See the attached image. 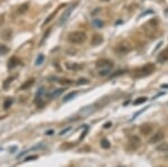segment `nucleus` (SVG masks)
Segmentation results:
<instances>
[{"mask_svg":"<svg viewBox=\"0 0 168 167\" xmlns=\"http://www.w3.org/2000/svg\"><path fill=\"white\" fill-rule=\"evenodd\" d=\"M20 63H21L20 60H19L18 57H16V56H12L11 58H9V61H8V67H9V69H14V67L18 66Z\"/></svg>","mask_w":168,"mask_h":167,"instance_id":"obj_12","label":"nucleus"},{"mask_svg":"<svg viewBox=\"0 0 168 167\" xmlns=\"http://www.w3.org/2000/svg\"><path fill=\"white\" fill-rule=\"evenodd\" d=\"M58 9H60V8H57L56 10H54V11H53V12H52V14H51V15H49V16H48V17H47L46 19H45V21H44V26H45V25H46L47 22H49V21L52 20V19H53V17H54V16H55V15L57 14V11H58Z\"/></svg>","mask_w":168,"mask_h":167,"instance_id":"obj_23","label":"nucleus"},{"mask_svg":"<svg viewBox=\"0 0 168 167\" xmlns=\"http://www.w3.org/2000/svg\"><path fill=\"white\" fill-rule=\"evenodd\" d=\"M151 131H152V126L151 125H149V124H144V125L140 126V132H141L142 135L148 136V135L151 134Z\"/></svg>","mask_w":168,"mask_h":167,"instance_id":"obj_9","label":"nucleus"},{"mask_svg":"<svg viewBox=\"0 0 168 167\" xmlns=\"http://www.w3.org/2000/svg\"><path fill=\"white\" fill-rule=\"evenodd\" d=\"M12 103H14V99H12V98H7V99L3 101V109H5V110H8Z\"/></svg>","mask_w":168,"mask_h":167,"instance_id":"obj_16","label":"nucleus"},{"mask_svg":"<svg viewBox=\"0 0 168 167\" xmlns=\"http://www.w3.org/2000/svg\"><path fill=\"white\" fill-rule=\"evenodd\" d=\"M66 69L67 70H71V71H79L81 69H83V65L80 64V63H73V62H67L65 64Z\"/></svg>","mask_w":168,"mask_h":167,"instance_id":"obj_8","label":"nucleus"},{"mask_svg":"<svg viewBox=\"0 0 168 167\" xmlns=\"http://www.w3.org/2000/svg\"><path fill=\"white\" fill-rule=\"evenodd\" d=\"M111 126H112V124H111V122H106V124L104 125V128H105V129H106V128H110Z\"/></svg>","mask_w":168,"mask_h":167,"instance_id":"obj_31","label":"nucleus"},{"mask_svg":"<svg viewBox=\"0 0 168 167\" xmlns=\"http://www.w3.org/2000/svg\"><path fill=\"white\" fill-rule=\"evenodd\" d=\"M100 1H103V2H108V1H110V0H100Z\"/></svg>","mask_w":168,"mask_h":167,"instance_id":"obj_33","label":"nucleus"},{"mask_svg":"<svg viewBox=\"0 0 168 167\" xmlns=\"http://www.w3.org/2000/svg\"><path fill=\"white\" fill-rule=\"evenodd\" d=\"M156 70V66L152 63H148L146 65H144L142 67H140L139 70L136 71L137 77H142V76H148L150 74H152Z\"/></svg>","mask_w":168,"mask_h":167,"instance_id":"obj_2","label":"nucleus"},{"mask_svg":"<svg viewBox=\"0 0 168 167\" xmlns=\"http://www.w3.org/2000/svg\"><path fill=\"white\" fill-rule=\"evenodd\" d=\"M63 89H58V90H53L52 92H49V93L47 94L49 98H56V96H58L61 93H63Z\"/></svg>","mask_w":168,"mask_h":167,"instance_id":"obj_18","label":"nucleus"},{"mask_svg":"<svg viewBox=\"0 0 168 167\" xmlns=\"http://www.w3.org/2000/svg\"><path fill=\"white\" fill-rule=\"evenodd\" d=\"M93 22H94V25H96L98 27H102V26H103V22H102L101 20H98V19H95Z\"/></svg>","mask_w":168,"mask_h":167,"instance_id":"obj_29","label":"nucleus"},{"mask_svg":"<svg viewBox=\"0 0 168 167\" xmlns=\"http://www.w3.org/2000/svg\"><path fill=\"white\" fill-rule=\"evenodd\" d=\"M9 53V48L3 45V44H0V55H7Z\"/></svg>","mask_w":168,"mask_h":167,"instance_id":"obj_20","label":"nucleus"},{"mask_svg":"<svg viewBox=\"0 0 168 167\" xmlns=\"http://www.w3.org/2000/svg\"><path fill=\"white\" fill-rule=\"evenodd\" d=\"M164 137H165V132L163 130H159L149 139V144H157V143L161 141L164 139Z\"/></svg>","mask_w":168,"mask_h":167,"instance_id":"obj_6","label":"nucleus"},{"mask_svg":"<svg viewBox=\"0 0 168 167\" xmlns=\"http://www.w3.org/2000/svg\"><path fill=\"white\" fill-rule=\"evenodd\" d=\"M11 36H12V31H11V29H9V28L3 29V31H1V34H0V37H1L3 41H7V42L10 41Z\"/></svg>","mask_w":168,"mask_h":167,"instance_id":"obj_10","label":"nucleus"},{"mask_svg":"<svg viewBox=\"0 0 168 167\" xmlns=\"http://www.w3.org/2000/svg\"><path fill=\"white\" fill-rule=\"evenodd\" d=\"M12 80H14V77H8L7 80H6V82H5V84H3V88H8V85H9V83H11L12 82Z\"/></svg>","mask_w":168,"mask_h":167,"instance_id":"obj_28","label":"nucleus"},{"mask_svg":"<svg viewBox=\"0 0 168 167\" xmlns=\"http://www.w3.org/2000/svg\"><path fill=\"white\" fill-rule=\"evenodd\" d=\"M103 43V37L99 34H95L92 36V39H91V45L93 46H98V45H101Z\"/></svg>","mask_w":168,"mask_h":167,"instance_id":"obj_11","label":"nucleus"},{"mask_svg":"<svg viewBox=\"0 0 168 167\" xmlns=\"http://www.w3.org/2000/svg\"><path fill=\"white\" fill-rule=\"evenodd\" d=\"M128 146L131 150H137L139 147L141 146V139L138 136H131L129 138Z\"/></svg>","mask_w":168,"mask_h":167,"instance_id":"obj_5","label":"nucleus"},{"mask_svg":"<svg viewBox=\"0 0 168 167\" xmlns=\"http://www.w3.org/2000/svg\"><path fill=\"white\" fill-rule=\"evenodd\" d=\"M35 83V79H29V80H27L26 82H24V83L20 85V90H28L29 88H32L33 85Z\"/></svg>","mask_w":168,"mask_h":167,"instance_id":"obj_14","label":"nucleus"},{"mask_svg":"<svg viewBox=\"0 0 168 167\" xmlns=\"http://www.w3.org/2000/svg\"><path fill=\"white\" fill-rule=\"evenodd\" d=\"M57 82L60 84H62V85H71V84H73V81L68 80V79H58Z\"/></svg>","mask_w":168,"mask_h":167,"instance_id":"obj_21","label":"nucleus"},{"mask_svg":"<svg viewBox=\"0 0 168 167\" xmlns=\"http://www.w3.org/2000/svg\"><path fill=\"white\" fill-rule=\"evenodd\" d=\"M68 42L72 44H83L86 41V34L84 31H72L67 36Z\"/></svg>","mask_w":168,"mask_h":167,"instance_id":"obj_1","label":"nucleus"},{"mask_svg":"<svg viewBox=\"0 0 168 167\" xmlns=\"http://www.w3.org/2000/svg\"><path fill=\"white\" fill-rule=\"evenodd\" d=\"M36 158H37L36 156H32V157H28V158H27L26 160H30V159H36Z\"/></svg>","mask_w":168,"mask_h":167,"instance_id":"obj_32","label":"nucleus"},{"mask_svg":"<svg viewBox=\"0 0 168 167\" xmlns=\"http://www.w3.org/2000/svg\"><path fill=\"white\" fill-rule=\"evenodd\" d=\"M132 51V45L128 42H121L119 43L114 47V52L117 54H121V55H125V54H128L129 52Z\"/></svg>","mask_w":168,"mask_h":167,"instance_id":"obj_3","label":"nucleus"},{"mask_svg":"<svg viewBox=\"0 0 168 167\" xmlns=\"http://www.w3.org/2000/svg\"><path fill=\"white\" fill-rule=\"evenodd\" d=\"M101 147L102 148H104V149H109L110 147H111V144H110V141L108 140V139H102L101 140Z\"/></svg>","mask_w":168,"mask_h":167,"instance_id":"obj_22","label":"nucleus"},{"mask_svg":"<svg viewBox=\"0 0 168 167\" xmlns=\"http://www.w3.org/2000/svg\"><path fill=\"white\" fill-rule=\"evenodd\" d=\"M3 22H5V17L3 16H0V26H2Z\"/></svg>","mask_w":168,"mask_h":167,"instance_id":"obj_30","label":"nucleus"},{"mask_svg":"<svg viewBox=\"0 0 168 167\" xmlns=\"http://www.w3.org/2000/svg\"><path fill=\"white\" fill-rule=\"evenodd\" d=\"M111 72V69H100V72H99V75L100 76H106L109 75Z\"/></svg>","mask_w":168,"mask_h":167,"instance_id":"obj_24","label":"nucleus"},{"mask_svg":"<svg viewBox=\"0 0 168 167\" xmlns=\"http://www.w3.org/2000/svg\"><path fill=\"white\" fill-rule=\"evenodd\" d=\"M77 94V92H71V93H68L67 95H65V98H64V102H66V101H70L72 98H74L75 95Z\"/></svg>","mask_w":168,"mask_h":167,"instance_id":"obj_25","label":"nucleus"},{"mask_svg":"<svg viewBox=\"0 0 168 167\" xmlns=\"http://www.w3.org/2000/svg\"><path fill=\"white\" fill-rule=\"evenodd\" d=\"M28 9H29V3H28V2H25V3H22V5L19 6L18 12H19V14H25Z\"/></svg>","mask_w":168,"mask_h":167,"instance_id":"obj_17","label":"nucleus"},{"mask_svg":"<svg viewBox=\"0 0 168 167\" xmlns=\"http://www.w3.org/2000/svg\"><path fill=\"white\" fill-rule=\"evenodd\" d=\"M113 62L108 60V58H101V60H98L95 62V66L98 69H112L113 67Z\"/></svg>","mask_w":168,"mask_h":167,"instance_id":"obj_4","label":"nucleus"},{"mask_svg":"<svg viewBox=\"0 0 168 167\" xmlns=\"http://www.w3.org/2000/svg\"><path fill=\"white\" fill-rule=\"evenodd\" d=\"M156 149H157L158 151H161V153H167L168 151V143L159 144Z\"/></svg>","mask_w":168,"mask_h":167,"instance_id":"obj_15","label":"nucleus"},{"mask_svg":"<svg viewBox=\"0 0 168 167\" xmlns=\"http://www.w3.org/2000/svg\"><path fill=\"white\" fill-rule=\"evenodd\" d=\"M147 101V96H140V98H138L137 100L133 101V105H142V103H145Z\"/></svg>","mask_w":168,"mask_h":167,"instance_id":"obj_19","label":"nucleus"},{"mask_svg":"<svg viewBox=\"0 0 168 167\" xmlns=\"http://www.w3.org/2000/svg\"><path fill=\"white\" fill-rule=\"evenodd\" d=\"M43 62H44V55L43 54H39L38 55V57L36 58V65H41V64H43Z\"/></svg>","mask_w":168,"mask_h":167,"instance_id":"obj_26","label":"nucleus"},{"mask_svg":"<svg viewBox=\"0 0 168 167\" xmlns=\"http://www.w3.org/2000/svg\"><path fill=\"white\" fill-rule=\"evenodd\" d=\"M157 61H158V63L167 62V61H168V48H167V50H165V51H163V52L158 55Z\"/></svg>","mask_w":168,"mask_h":167,"instance_id":"obj_13","label":"nucleus"},{"mask_svg":"<svg viewBox=\"0 0 168 167\" xmlns=\"http://www.w3.org/2000/svg\"><path fill=\"white\" fill-rule=\"evenodd\" d=\"M87 83H89V80L87 79H80L76 82V84H79V85H81V84H87Z\"/></svg>","mask_w":168,"mask_h":167,"instance_id":"obj_27","label":"nucleus"},{"mask_svg":"<svg viewBox=\"0 0 168 167\" xmlns=\"http://www.w3.org/2000/svg\"><path fill=\"white\" fill-rule=\"evenodd\" d=\"M75 6H76V3L75 5H72L70 8H67L66 10H65V12H64L63 15H62V17H61V20H60V25H63L65 21L68 19V17L71 16V14H72V11H73V9L75 8Z\"/></svg>","mask_w":168,"mask_h":167,"instance_id":"obj_7","label":"nucleus"}]
</instances>
